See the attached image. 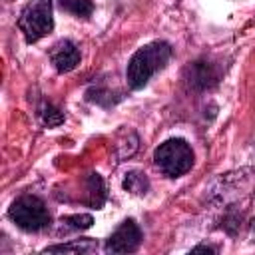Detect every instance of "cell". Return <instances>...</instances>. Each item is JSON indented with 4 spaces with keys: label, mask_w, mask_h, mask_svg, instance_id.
I'll list each match as a JSON object with an SVG mask.
<instances>
[{
    "label": "cell",
    "mask_w": 255,
    "mask_h": 255,
    "mask_svg": "<svg viewBox=\"0 0 255 255\" xmlns=\"http://www.w3.org/2000/svg\"><path fill=\"white\" fill-rule=\"evenodd\" d=\"M169 56H171V48L167 42H151L139 48L128 62L126 76L129 88L133 90L143 88L149 82V78L167 64Z\"/></svg>",
    "instance_id": "cell-1"
},
{
    "label": "cell",
    "mask_w": 255,
    "mask_h": 255,
    "mask_svg": "<svg viewBox=\"0 0 255 255\" xmlns=\"http://www.w3.org/2000/svg\"><path fill=\"white\" fill-rule=\"evenodd\" d=\"M18 28L28 44L38 42L54 28L52 0H28L18 16Z\"/></svg>",
    "instance_id": "cell-2"
},
{
    "label": "cell",
    "mask_w": 255,
    "mask_h": 255,
    "mask_svg": "<svg viewBox=\"0 0 255 255\" xmlns=\"http://www.w3.org/2000/svg\"><path fill=\"white\" fill-rule=\"evenodd\" d=\"M155 165L159 167V171L167 177H179L183 173H187L193 165V151L189 147V143L181 137H173L163 141L155 153H153Z\"/></svg>",
    "instance_id": "cell-3"
},
{
    "label": "cell",
    "mask_w": 255,
    "mask_h": 255,
    "mask_svg": "<svg viewBox=\"0 0 255 255\" xmlns=\"http://www.w3.org/2000/svg\"><path fill=\"white\" fill-rule=\"evenodd\" d=\"M10 219L24 231H40L50 225V213L44 201L36 195H22L18 197L8 211Z\"/></svg>",
    "instance_id": "cell-4"
},
{
    "label": "cell",
    "mask_w": 255,
    "mask_h": 255,
    "mask_svg": "<svg viewBox=\"0 0 255 255\" xmlns=\"http://www.w3.org/2000/svg\"><path fill=\"white\" fill-rule=\"evenodd\" d=\"M141 243V231L133 219H126L106 241L108 253H131Z\"/></svg>",
    "instance_id": "cell-5"
},
{
    "label": "cell",
    "mask_w": 255,
    "mask_h": 255,
    "mask_svg": "<svg viewBox=\"0 0 255 255\" xmlns=\"http://www.w3.org/2000/svg\"><path fill=\"white\" fill-rule=\"evenodd\" d=\"M50 60L58 72H70L80 64V50L70 40H60L50 50Z\"/></svg>",
    "instance_id": "cell-6"
},
{
    "label": "cell",
    "mask_w": 255,
    "mask_h": 255,
    "mask_svg": "<svg viewBox=\"0 0 255 255\" xmlns=\"http://www.w3.org/2000/svg\"><path fill=\"white\" fill-rule=\"evenodd\" d=\"M189 72H191L189 82L195 88H207L217 82V74H213L211 66H207L205 62H195L193 66H189Z\"/></svg>",
    "instance_id": "cell-7"
},
{
    "label": "cell",
    "mask_w": 255,
    "mask_h": 255,
    "mask_svg": "<svg viewBox=\"0 0 255 255\" xmlns=\"http://www.w3.org/2000/svg\"><path fill=\"white\" fill-rule=\"evenodd\" d=\"M98 243L92 239H82V241H74V243H66V245H54V247H46V253H90L96 251Z\"/></svg>",
    "instance_id": "cell-8"
},
{
    "label": "cell",
    "mask_w": 255,
    "mask_h": 255,
    "mask_svg": "<svg viewBox=\"0 0 255 255\" xmlns=\"http://www.w3.org/2000/svg\"><path fill=\"white\" fill-rule=\"evenodd\" d=\"M60 6L78 18H88L94 12L92 0H60Z\"/></svg>",
    "instance_id": "cell-9"
},
{
    "label": "cell",
    "mask_w": 255,
    "mask_h": 255,
    "mask_svg": "<svg viewBox=\"0 0 255 255\" xmlns=\"http://www.w3.org/2000/svg\"><path fill=\"white\" fill-rule=\"evenodd\" d=\"M149 187V181L143 173L139 171H129L126 173V179H124V189L131 191V193H145Z\"/></svg>",
    "instance_id": "cell-10"
},
{
    "label": "cell",
    "mask_w": 255,
    "mask_h": 255,
    "mask_svg": "<svg viewBox=\"0 0 255 255\" xmlns=\"http://www.w3.org/2000/svg\"><path fill=\"white\" fill-rule=\"evenodd\" d=\"M40 116H42V122H44L46 126H58V124L64 122V114H62L58 108L50 106V104H44V106H42Z\"/></svg>",
    "instance_id": "cell-11"
},
{
    "label": "cell",
    "mask_w": 255,
    "mask_h": 255,
    "mask_svg": "<svg viewBox=\"0 0 255 255\" xmlns=\"http://www.w3.org/2000/svg\"><path fill=\"white\" fill-rule=\"evenodd\" d=\"M62 223L70 225L72 229H88L92 225V217L90 215H72V217L62 219Z\"/></svg>",
    "instance_id": "cell-12"
},
{
    "label": "cell",
    "mask_w": 255,
    "mask_h": 255,
    "mask_svg": "<svg viewBox=\"0 0 255 255\" xmlns=\"http://www.w3.org/2000/svg\"><path fill=\"white\" fill-rule=\"evenodd\" d=\"M251 233H253V241H255V221H253V227H251Z\"/></svg>",
    "instance_id": "cell-13"
}]
</instances>
